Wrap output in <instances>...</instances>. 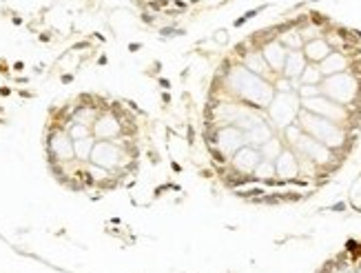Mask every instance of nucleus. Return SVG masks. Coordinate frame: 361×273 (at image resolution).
Instances as JSON below:
<instances>
[{"label": "nucleus", "mask_w": 361, "mask_h": 273, "mask_svg": "<svg viewBox=\"0 0 361 273\" xmlns=\"http://www.w3.org/2000/svg\"><path fill=\"white\" fill-rule=\"evenodd\" d=\"M224 82L231 93H235V96L251 104V107H269V102L273 100L275 96V87L266 78L257 76V73L248 71L244 65H233L226 76H224Z\"/></svg>", "instance_id": "obj_1"}, {"label": "nucleus", "mask_w": 361, "mask_h": 273, "mask_svg": "<svg viewBox=\"0 0 361 273\" xmlns=\"http://www.w3.org/2000/svg\"><path fill=\"white\" fill-rule=\"evenodd\" d=\"M297 122L304 133L313 135L315 140H320L322 144H326L328 149H342V147L348 142V133L344 129V124H337L328 118H322V115H315L311 111L302 109L300 115H297Z\"/></svg>", "instance_id": "obj_2"}, {"label": "nucleus", "mask_w": 361, "mask_h": 273, "mask_svg": "<svg viewBox=\"0 0 361 273\" xmlns=\"http://www.w3.org/2000/svg\"><path fill=\"white\" fill-rule=\"evenodd\" d=\"M320 87H322V96L344 104V107L353 104L359 96V78L355 71H342V73H333V76H326Z\"/></svg>", "instance_id": "obj_3"}, {"label": "nucleus", "mask_w": 361, "mask_h": 273, "mask_svg": "<svg viewBox=\"0 0 361 273\" xmlns=\"http://www.w3.org/2000/svg\"><path fill=\"white\" fill-rule=\"evenodd\" d=\"M269 118L271 124L277 129H286L289 124L297 120V115L302 111V98L297 96V91H275L273 100L269 102Z\"/></svg>", "instance_id": "obj_4"}, {"label": "nucleus", "mask_w": 361, "mask_h": 273, "mask_svg": "<svg viewBox=\"0 0 361 273\" xmlns=\"http://www.w3.org/2000/svg\"><path fill=\"white\" fill-rule=\"evenodd\" d=\"M291 149L297 153V158L302 162H311L313 167H326L335 160V151L328 149L326 144L315 140L313 135H308V133H302Z\"/></svg>", "instance_id": "obj_5"}, {"label": "nucleus", "mask_w": 361, "mask_h": 273, "mask_svg": "<svg viewBox=\"0 0 361 273\" xmlns=\"http://www.w3.org/2000/svg\"><path fill=\"white\" fill-rule=\"evenodd\" d=\"M47 151H49L51 164H54L58 171L67 169V167L73 162V140L69 138V133L62 127H54L49 131Z\"/></svg>", "instance_id": "obj_6"}, {"label": "nucleus", "mask_w": 361, "mask_h": 273, "mask_svg": "<svg viewBox=\"0 0 361 273\" xmlns=\"http://www.w3.org/2000/svg\"><path fill=\"white\" fill-rule=\"evenodd\" d=\"M302 109L311 111L315 115H322V118H328V120H333L337 124H346L348 118H350L348 107H344V104H339V102H335L331 98L322 96V93H320V96L302 100Z\"/></svg>", "instance_id": "obj_7"}, {"label": "nucleus", "mask_w": 361, "mask_h": 273, "mask_svg": "<svg viewBox=\"0 0 361 273\" xmlns=\"http://www.w3.org/2000/svg\"><path fill=\"white\" fill-rule=\"evenodd\" d=\"M246 144V140H244V131L233 127V124H224V127H219L217 133H215V151L222 153L224 158H231L233 153H235L240 147Z\"/></svg>", "instance_id": "obj_8"}, {"label": "nucleus", "mask_w": 361, "mask_h": 273, "mask_svg": "<svg viewBox=\"0 0 361 273\" xmlns=\"http://www.w3.org/2000/svg\"><path fill=\"white\" fill-rule=\"evenodd\" d=\"M260 160H262L260 149H255V147H251V144H244L231 156V167L242 176H253L255 167H257Z\"/></svg>", "instance_id": "obj_9"}, {"label": "nucleus", "mask_w": 361, "mask_h": 273, "mask_svg": "<svg viewBox=\"0 0 361 273\" xmlns=\"http://www.w3.org/2000/svg\"><path fill=\"white\" fill-rule=\"evenodd\" d=\"M302 171V162L297 158V153L291 149H282V153L275 158V176L280 178V180H295L297 176Z\"/></svg>", "instance_id": "obj_10"}, {"label": "nucleus", "mask_w": 361, "mask_h": 273, "mask_svg": "<svg viewBox=\"0 0 361 273\" xmlns=\"http://www.w3.org/2000/svg\"><path fill=\"white\" fill-rule=\"evenodd\" d=\"M262 56L266 60V65L273 73H282L284 69V62H286V56H289V49L282 45L280 38H271L269 43L262 45Z\"/></svg>", "instance_id": "obj_11"}, {"label": "nucleus", "mask_w": 361, "mask_h": 273, "mask_svg": "<svg viewBox=\"0 0 361 273\" xmlns=\"http://www.w3.org/2000/svg\"><path fill=\"white\" fill-rule=\"evenodd\" d=\"M320 71L324 73V78L326 76H333V73H342V71H348V67H350V58L344 54L342 49H333L331 54H328L320 65Z\"/></svg>", "instance_id": "obj_12"}, {"label": "nucleus", "mask_w": 361, "mask_h": 273, "mask_svg": "<svg viewBox=\"0 0 361 273\" xmlns=\"http://www.w3.org/2000/svg\"><path fill=\"white\" fill-rule=\"evenodd\" d=\"M302 51H304V56H306L308 62L320 65V62L333 51V45L328 43L326 36H320V38H313V40H308V43H304Z\"/></svg>", "instance_id": "obj_13"}, {"label": "nucleus", "mask_w": 361, "mask_h": 273, "mask_svg": "<svg viewBox=\"0 0 361 273\" xmlns=\"http://www.w3.org/2000/svg\"><path fill=\"white\" fill-rule=\"evenodd\" d=\"M306 65H308V60L304 56V51L302 49H291L289 56H286L284 69H282L280 76L289 78V80H300V76H302V71H304Z\"/></svg>", "instance_id": "obj_14"}, {"label": "nucleus", "mask_w": 361, "mask_h": 273, "mask_svg": "<svg viewBox=\"0 0 361 273\" xmlns=\"http://www.w3.org/2000/svg\"><path fill=\"white\" fill-rule=\"evenodd\" d=\"M273 135H275L273 124L266 122V120H262V122L255 124V127H251L248 131H244V140H246V144L255 147V149H260V147L269 138H273Z\"/></svg>", "instance_id": "obj_15"}, {"label": "nucleus", "mask_w": 361, "mask_h": 273, "mask_svg": "<svg viewBox=\"0 0 361 273\" xmlns=\"http://www.w3.org/2000/svg\"><path fill=\"white\" fill-rule=\"evenodd\" d=\"M242 65L246 67L248 71H253V73H257V76H262V78H266L269 73H271V69H269V65H266V60H264V56H262V51L260 49H253V51H246L244 54V60H242Z\"/></svg>", "instance_id": "obj_16"}, {"label": "nucleus", "mask_w": 361, "mask_h": 273, "mask_svg": "<svg viewBox=\"0 0 361 273\" xmlns=\"http://www.w3.org/2000/svg\"><path fill=\"white\" fill-rule=\"evenodd\" d=\"M282 149H284L282 140L277 138V135H273V138H269L266 142L260 147V156H262L264 160H273L275 162V158H277V156L282 153Z\"/></svg>", "instance_id": "obj_17"}, {"label": "nucleus", "mask_w": 361, "mask_h": 273, "mask_svg": "<svg viewBox=\"0 0 361 273\" xmlns=\"http://www.w3.org/2000/svg\"><path fill=\"white\" fill-rule=\"evenodd\" d=\"M322 80H324V73L320 71V67H317L315 62H308L300 76V85H322Z\"/></svg>", "instance_id": "obj_18"}, {"label": "nucleus", "mask_w": 361, "mask_h": 273, "mask_svg": "<svg viewBox=\"0 0 361 273\" xmlns=\"http://www.w3.org/2000/svg\"><path fill=\"white\" fill-rule=\"evenodd\" d=\"M253 176H255V180H264V182H271V180H275V162L273 160H260L257 162V167H255V171H253Z\"/></svg>", "instance_id": "obj_19"}, {"label": "nucleus", "mask_w": 361, "mask_h": 273, "mask_svg": "<svg viewBox=\"0 0 361 273\" xmlns=\"http://www.w3.org/2000/svg\"><path fill=\"white\" fill-rule=\"evenodd\" d=\"M215 40H217V43H226V40H228V34H226V31H217V34H215Z\"/></svg>", "instance_id": "obj_20"}]
</instances>
